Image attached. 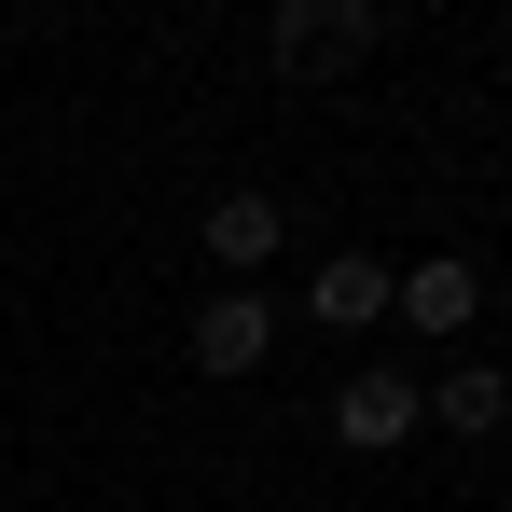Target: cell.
<instances>
[{
	"instance_id": "6da1fadb",
	"label": "cell",
	"mask_w": 512,
	"mask_h": 512,
	"mask_svg": "<svg viewBox=\"0 0 512 512\" xmlns=\"http://www.w3.org/2000/svg\"><path fill=\"white\" fill-rule=\"evenodd\" d=\"M416 429H429V388L388 374V360H360V374L333 388V443H346V457H402Z\"/></svg>"
},
{
	"instance_id": "7a4b0ae2",
	"label": "cell",
	"mask_w": 512,
	"mask_h": 512,
	"mask_svg": "<svg viewBox=\"0 0 512 512\" xmlns=\"http://www.w3.org/2000/svg\"><path fill=\"white\" fill-rule=\"evenodd\" d=\"M263 346H277V305H263V291H208V305L180 319V360H194V374H263Z\"/></svg>"
},
{
	"instance_id": "3957f363",
	"label": "cell",
	"mask_w": 512,
	"mask_h": 512,
	"mask_svg": "<svg viewBox=\"0 0 512 512\" xmlns=\"http://www.w3.org/2000/svg\"><path fill=\"white\" fill-rule=\"evenodd\" d=\"M471 305H485V277H471L457 250H429V263L388 277V319H416V333H471Z\"/></svg>"
},
{
	"instance_id": "277c9868",
	"label": "cell",
	"mask_w": 512,
	"mask_h": 512,
	"mask_svg": "<svg viewBox=\"0 0 512 512\" xmlns=\"http://www.w3.org/2000/svg\"><path fill=\"white\" fill-rule=\"evenodd\" d=\"M305 319H319V333H374V319H388V263H374V250H333L319 277H305Z\"/></svg>"
},
{
	"instance_id": "5b68a950",
	"label": "cell",
	"mask_w": 512,
	"mask_h": 512,
	"mask_svg": "<svg viewBox=\"0 0 512 512\" xmlns=\"http://www.w3.org/2000/svg\"><path fill=\"white\" fill-rule=\"evenodd\" d=\"M360 42H374V14H305V0L263 28V56H277V70H346Z\"/></svg>"
},
{
	"instance_id": "8992f818",
	"label": "cell",
	"mask_w": 512,
	"mask_h": 512,
	"mask_svg": "<svg viewBox=\"0 0 512 512\" xmlns=\"http://www.w3.org/2000/svg\"><path fill=\"white\" fill-rule=\"evenodd\" d=\"M277 236H291V208H277V194H222V208H208V250L236 263V291L277 263Z\"/></svg>"
},
{
	"instance_id": "52a82bcc",
	"label": "cell",
	"mask_w": 512,
	"mask_h": 512,
	"mask_svg": "<svg viewBox=\"0 0 512 512\" xmlns=\"http://www.w3.org/2000/svg\"><path fill=\"white\" fill-rule=\"evenodd\" d=\"M429 416L457 429V443H485V429H512V374H499V360H457V374L429 388Z\"/></svg>"
}]
</instances>
